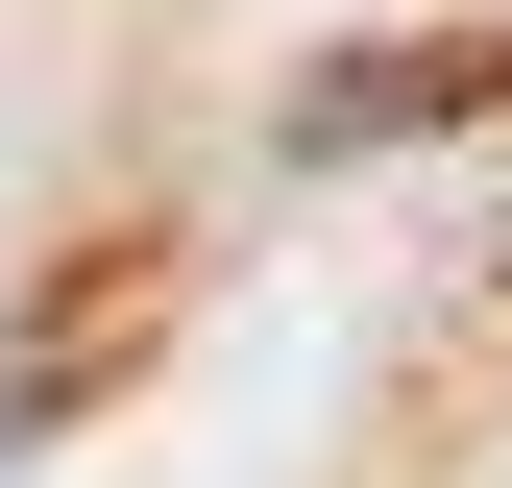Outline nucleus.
Wrapping results in <instances>:
<instances>
[{
	"mask_svg": "<svg viewBox=\"0 0 512 488\" xmlns=\"http://www.w3.org/2000/svg\"><path fill=\"white\" fill-rule=\"evenodd\" d=\"M49 415H74V318H0V464H25Z\"/></svg>",
	"mask_w": 512,
	"mask_h": 488,
	"instance_id": "obj_1",
	"label": "nucleus"
}]
</instances>
